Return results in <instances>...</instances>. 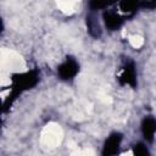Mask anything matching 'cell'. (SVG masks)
I'll return each instance as SVG.
<instances>
[{
	"label": "cell",
	"mask_w": 156,
	"mask_h": 156,
	"mask_svg": "<svg viewBox=\"0 0 156 156\" xmlns=\"http://www.w3.org/2000/svg\"><path fill=\"white\" fill-rule=\"evenodd\" d=\"M39 82V73L37 71H28L24 73H17L12 76V95L11 99H15L21 93L34 88Z\"/></svg>",
	"instance_id": "obj_1"
},
{
	"label": "cell",
	"mask_w": 156,
	"mask_h": 156,
	"mask_svg": "<svg viewBox=\"0 0 156 156\" xmlns=\"http://www.w3.org/2000/svg\"><path fill=\"white\" fill-rule=\"evenodd\" d=\"M79 72V63L74 57H66V60L58 66L57 74L61 80H71Z\"/></svg>",
	"instance_id": "obj_2"
},
{
	"label": "cell",
	"mask_w": 156,
	"mask_h": 156,
	"mask_svg": "<svg viewBox=\"0 0 156 156\" xmlns=\"http://www.w3.org/2000/svg\"><path fill=\"white\" fill-rule=\"evenodd\" d=\"M118 82L121 85H128L130 88H136L138 82H136V69H135L134 62L129 61L123 66L121 74L118 77Z\"/></svg>",
	"instance_id": "obj_3"
},
{
	"label": "cell",
	"mask_w": 156,
	"mask_h": 156,
	"mask_svg": "<svg viewBox=\"0 0 156 156\" xmlns=\"http://www.w3.org/2000/svg\"><path fill=\"white\" fill-rule=\"evenodd\" d=\"M122 134L121 133H112L110 134V136H107V139L105 140L104 143V146H102V155L104 156H112V155H116L118 151H119V146H121V143H122Z\"/></svg>",
	"instance_id": "obj_4"
},
{
	"label": "cell",
	"mask_w": 156,
	"mask_h": 156,
	"mask_svg": "<svg viewBox=\"0 0 156 156\" xmlns=\"http://www.w3.org/2000/svg\"><path fill=\"white\" fill-rule=\"evenodd\" d=\"M102 21H104V24L105 27L108 29V30H117L122 27L124 20L123 17L116 12V11H112V10H105V12L102 13Z\"/></svg>",
	"instance_id": "obj_5"
},
{
	"label": "cell",
	"mask_w": 156,
	"mask_h": 156,
	"mask_svg": "<svg viewBox=\"0 0 156 156\" xmlns=\"http://www.w3.org/2000/svg\"><path fill=\"white\" fill-rule=\"evenodd\" d=\"M141 134L147 143H152L156 134V118L147 116L141 122Z\"/></svg>",
	"instance_id": "obj_6"
},
{
	"label": "cell",
	"mask_w": 156,
	"mask_h": 156,
	"mask_svg": "<svg viewBox=\"0 0 156 156\" xmlns=\"http://www.w3.org/2000/svg\"><path fill=\"white\" fill-rule=\"evenodd\" d=\"M141 0H119V9L126 15H133L140 7Z\"/></svg>",
	"instance_id": "obj_7"
},
{
	"label": "cell",
	"mask_w": 156,
	"mask_h": 156,
	"mask_svg": "<svg viewBox=\"0 0 156 156\" xmlns=\"http://www.w3.org/2000/svg\"><path fill=\"white\" fill-rule=\"evenodd\" d=\"M87 27H88V30L90 33V35L98 38L101 35V27H100V23L93 18L91 16H88L87 17Z\"/></svg>",
	"instance_id": "obj_8"
},
{
	"label": "cell",
	"mask_w": 156,
	"mask_h": 156,
	"mask_svg": "<svg viewBox=\"0 0 156 156\" xmlns=\"http://www.w3.org/2000/svg\"><path fill=\"white\" fill-rule=\"evenodd\" d=\"M117 2V0H90L89 1V7L91 11L96 10H106L111 5Z\"/></svg>",
	"instance_id": "obj_9"
},
{
	"label": "cell",
	"mask_w": 156,
	"mask_h": 156,
	"mask_svg": "<svg viewBox=\"0 0 156 156\" xmlns=\"http://www.w3.org/2000/svg\"><path fill=\"white\" fill-rule=\"evenodd\" d=\"M133 154L136 155V156H147L150 152H149V149L146 147L145 144H143V143H136V144L133 146Z\"/></svg>",
	"instance_id": "obj_10"
},
{
	"label": "cell",
	"mask_w": 156,
	"mask_h": 156,
	"mask_svg": "<svg viewBox=\"0 0 156 156\" xmlns=\"http://www.w3.org/2000/svg\"><path fill=\"white\" fill-rule=\"evenodd\" d=\"M140 7H145V9H155V7H156V0H141Z\"/></svg>",
	"instance_id": "obj_11"
}]
</instances>
